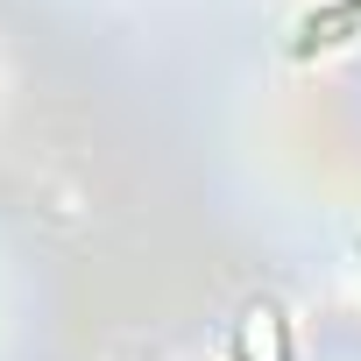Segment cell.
Masks as SVG:
<instances>
[{"label":"cell","mask_w":361,"mask_h":361,"mask_svg":"<svg viewBox=\"0 0 361 361\" xmlns=\"http://www.w3.org/2000/svg\"><path fill=\"white\" fill-rule=\"evenodd\" d=\"M347 29H361V0H340V8H319L305 29H298V50H326V43H347Z\"/></svg>","instance_id":"6da1fadb"}]
</instances>
